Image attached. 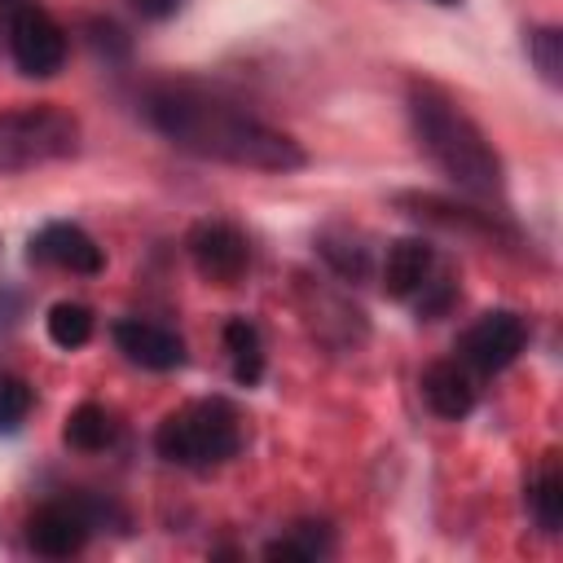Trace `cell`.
Instances as JSON below:
<instances>
[{
  "label": "cell",
  "instance_id": "obj_1",
  "mask_svg": "<svg viewBox=\"0 0 563 563\" xmlns=\"http://www.w3.org/2000/svg\"><path fill=\"white\" fill-rule=\"evenodd\" d=\"M145 119L176 150H189L211 163L251 167V172H295L308 163L299 141L286 136L282 128L246 114L238 101H224L189 84L154 88L145 97Z\"/></svg>",
  "mask_w": 563,
  "mask_h": 563
},
{
  "label": "cell",
  "instance_id": "obj_2",
  "mask_svg": "<svg viewBox=\"0 0 563 563\" xmlns=\"http://www.w3.org/2000/svg\"><path fill=\"white\" fill-rule=\"evenodd\" d=\"M409 119H413V132H418L422 150L431 154V163L453 185H462L466 194H479V198L501 194L497 150L479 132V123L440 84H413L409 88Z\"/></svg>",
  "mask_w": 563,
  "mask_h": 563
},
{
  "label": "cell",
  "instance_id": "obj_3",
  "mask_svg": "<svg viewBox=\"0 0 563 563\" xmlns=\"http://www.w3.org/2000/svg\"><path fill=\"white\" fill-rule=\"evenodd\" d=\"M242 444L238 431V413L224 400H194L180 405L176 413H167L154 431V449L158 457L176 462V466H216L224 457H233Z\"/></svg>",
  "mask_w": 563,
  "mask_h": 563
},
{
  "label": "cell",
  "instance_id": "obj_4",
  "mask_svg": "<svg viewBox=\"0 0 563 563\" xmlns=\"http://www.w3.org/2000/svg\"><path fill=\"white\" fill-rule=\"evenodd\" d=\"M79 150V119L53 101L0 110V172H31Z\"/></svg>",
  "mask_w": 563,
  "mask_h": 563
},
{
  "label": "cell",
  "instance_id": "obj_5",
  "mask_svg": "<svg viewBox=\"0 0 563 563\" xmlns=\"http://www.w3.org/2000/svg\"><path fill=\"white\" fill-rule=\"evenodd\" d=\"M9 53H13V62H18L22 75L48 79L66 62V31L53 22L48 9L18 4L13 18H9Z\"/></svg>",
  "mask_w": 563,
  "mask_h": 563
},
{
  "label": "cell",
  "instance_id": "obj_6",
  "mask_svg": "<svg viewBox=\"0 0 563 563\" xmlns=\"http://www.w3.org/2000/svg\"><path fill=\"white\" fill-rule=\"evenodd\" d=\"M185 251H189L194 268H198L207 282H216V286L242 282V273H246V264H251V242H246V233H242L238 224H229V220H198V224L189 229V238H185Z\"/></svg>",
  "mask_w": 563,
  "mask_h": 563
},
{
  "label": "cell",
  "instance_id": "obj_7",
  "mask_svg": "<svg viewBox=\"0 0 563 563\" xmlns=\"http://www.w3.org/2000/svg\"><path fill=\"white\" fill-rule=\"evenodd\" d=\"M523 343H528L523 317L497 308V312H484L471 330H462V339H457V361H462V365H475V369H484V374H493V369H506V365L523 352Z\"/></svg>",
  "mask_w": 563,
  "mask_h": 563
},
{
  "label": "cell",
  "instance_id": "obj_8",
  "mask_svg": "<svg viewBox=\"0 0 563 563\" xmlns=\"http://www.w3.org/2000/svg\"><path fill=\"white\" fill-rule=\"evenodd\" d=\"M88 532H92V519L79 501H44L26 519V541L44 559H70L75 550H84Z\"/></svg>",
  "mask_w": 563,
  "mask_h": 563
},
{
  "label": "cell",
  "instance_id": "obj_9",
  "mask_svg": "<svg viewBox=\"0 0 563 563\" xmlns=\"http://www.w3.org/2000/svg\"><path fill=\"white\" fill-rule=\"evenodd\" d=\"M31 260L53 264V268H66V273H79V277H97L106 268L101 246L79 224H66V220H53V224H44L31 238Z\"/></svg>",
  "mask_w": 563,
  "mask_h": 563
},
{
  "label": "cell",
  "instance_id": "obj_10",
  "mask_svg": "<svg viewBox=\"0 0 563 563\" xmlns=\"http://www.w3.org/2000/svg\"><path fill=\"white\" fill-rule=\"evenodd\" d=\"M114 343H119V352H123L132 365H141V369H176V365H185V343H180V334H172V330L158 325V321L128 317V321L114 325Z\"/></svg>",
  "mask_w": 563,
  "mask_h": 563
},
{
  "label": "cell",
  "instance_id": "obj_11",
  "mask_svg": "<svg viewBox=\"0 0 563 563\" xmlns=\"http://www.w3.org/2000/svg\"><path fill=\"white\" fill-rule=\"evenodd\" d=\"M422 400H427V409L435 418H449V422L466 418L475 409V383H471L466 365L462 361H435V365H427L422 369Z\"/></svg>",
  "mask_w": 563,
  "mask_h": 563
},
{
  "label": "cell",
  "instance_id": "obj_12",
  "mask_svg": "<svg viewBox=\"0 0 563 563\" xmlns=\"http://www.w3.org/2000/svg\"><path fill=\"white\" fill-rule=\"evenodd\" d=\"M431 246L422 238H400L387 246V260H383V290L391 299H409L427 286L431 277Z\"/></svg>",
  "mask_w": 563,
  "mask_h": 563
},
{
  "label": "cell",
  "instance_id": "obj_13",
  "mask_svg": "<svg viewBox=\"0 0 563 563\" xmlns=\"http://www.w3.org/2000/svg\"><path fill=\"white\" fill-rule=\"evenodd\" d=\"M62 435H66V444L79 449V453H101V449L114 444V418H110L101 405L84 400V405H75V409L66 413Z\"/></svg>",
  "mask_w": 563,
  "mask_h": 563
},
{
  "label": "cell",
  "instance_id": "obj_14",
  "mask_svg": "<svg viewBox=\"0 0 563 563\" xmlns=\"http://www.w3.org/2000/svg\"><path fill=\"white\" fill-rule=\"evenodd\" d=\"M405 207H413V216H427L444 229H471V233H497V220L488 211H471V207H453L435 194H405Z\"/></svg>",
  "mask_w": 563,
  "mask_h": 563
},
{
  "label": "cell",
  "instance_id": "obj_15",
  "mask_svg": "<svg viewBox=\"0 0 563 563\" xmlns=\"http://www.w3.org/2000/svg\"><path fill=\"white\" fill-rule=\"evenodd\" d=\"M224 352H229V365H233L238 383H255L260 378V369H264V339H260V330L246 317H233L224 325Z\"/></svg>",
  "mask_w": 563,
  "mask_h": 563
},
{
  "label": "cell",
  "instance_id": "obj_16",
  "mask_svg": "<svg viewBox=\"0 0 563 563\" xmlns=\"http://www.w3.org/2000/svg\"><path fill=\"white\" fill-rule=\"evenodd\" d=\"M528 501H532L537 523H541L545 532H559V523H563V475H559L554 457L541 462V471H537V479H532V488H528Z\"/></svg>",
  "mask_w": 563,
  "mask_h": 563
},
{
  "label": "cell",
  "instance_id": "obj_17",
  "mask_svg": "<svg viewBox=\"0 0 563 563\" xmlns=\"http://www.w3.org/2000/svg\"><path fill=\"white\" fill-rule=\"evenodd\" d=\"M44 321H48V339H53L57 347H66V352H75V347H84V343L92 339V308H84V303H75V299L53 303Z\"/></svg>",
  "mask_w": 563,
  "mask_h": 563
},
{
  "label": "cell",
  "instance_id": "obj_18",
  "mask_svg": "<svg viewBox=\"0 0 563 563\" xmlns=\"http://www.w3.org/2000/svg\"><path fill=\"white\" fill-rule=\"evenodd\" d=\"M528 53H532V62H537L545 84H563V35H559V26L532 31L528 35Z\"/></svg>",
  "mask_w": 563,
  "mask_h": 563
},
{
  "label": "cell",
  "instance_id": "obj_19",
  "mask_svg": "<svg viewBox=\"0 0 563 563\" xmlns=\"http://www.w3.org/2000/svg\"><path fill=\"white\" fill-rule=\"evenodd\" d=\"M31 400H35V391H31L26 378H18V374H0V431L22 427V418L31 413Z\"/></svg>",
  "mask_w": 563,
  "mask_h": 563
},
{
  "label": "cell",
  "instance_id": "obj_20",
  "mask_svg": "<svg viewBox=\"0 0 563 563\" xmlns=\"http://www.w3.org/2000/svg\"><path fill=\"white\" fill-rule=\"evenodd\" d=\"M325 550H330V541H321V532L312 537L308 523H303V528H295V537L268 541V545H264V559H317V554H325Z\"/></svg>",
  "mask_w": 563,
  "mask_h": 563
},
{
  "label": "cell",
  "instance_id": "obj_21",
  "mask_svg": "<svg viewBox=\"0 0 563 563\" xmlns=\"http://www.w3.org/2000/svg\"><path fill=\"white\" fill-rule=\"evenodd\" d=\"M321 255H325L343 277H365V268H369L365 246H356V242H352V246H343V242H330V238H325V242H321Z\"/></svg>",
  "mask_w": 563,
  "mask_h": 563
},
{
  "label": "cell",
  "instance_id": "obj_22",
  "mask_svg": "<svg viewBox=\"0 0 563 563\" xmlns=\"http://www.w3.org/2000/svg\"><path fill=\"white\" fill-rule=\"evenodd\" d=\"M180 4H185V0H132V9H136L141 18H154V22H158V18H172Z\"/></svg>",
  "mask_w": 563,
  "mask_h": 563
},
{
  "label": "cell",
  "instance_id": "obj_23",
  "mask_svg": "<svg viewBox=\"0 0 563 563\" xmlns=\"http://www.w3.org/2000/svg\"><path fill=\"white\" fill-rule=\"evenodd\" d=\"M435 4H457V0H435Z\"/></svg>",
  "mask_w": 563,
  "mask_h": 563
}]
</instances>
